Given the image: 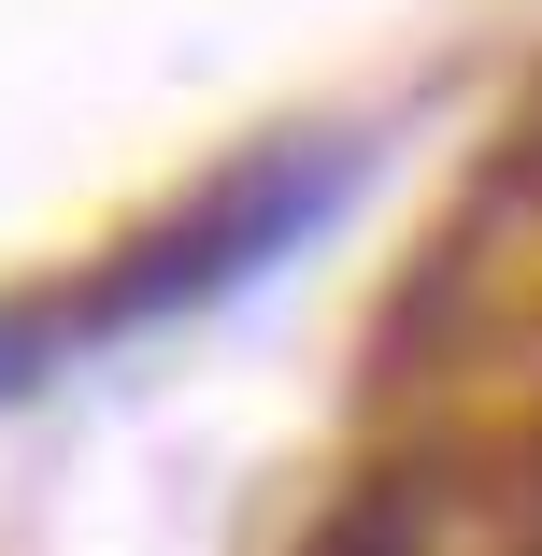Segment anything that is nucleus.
<instances>
[{
    "instance_id": "1",
    "label": "nucleus",
    "mask_w": 542,
    "mask_h": 556,
    "mask_svg": "<svg viewBox=\"0 0 542 556\" xmlns=\"http://www.w3.org/2000/svg\"><path fill=\"white\" fill-rule=\"evenodd\" d=\"M343 200H357V143H272V157H243L229 186H200L186 214H157L129 257H100V286L58 300V328H157V314H200V300L257 286L286 243H314Z\"/></svg>"
},
{
    "instance_id": "2",
    "label": "nucleus",
    "mask_w": 542,
    "mask_h": 556,
    "mask_svg": "<svg viewBox=\"0 0 542 556\" xmlns=\"http://www.w3.org/2000/svg\"><path fill=\"white\" fill-rule=\"evenodd\" d=\"M72 343V328L58 314H0V400H15V386H43V357Z\"/></svg>"
}]
</instances>
